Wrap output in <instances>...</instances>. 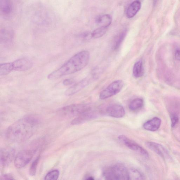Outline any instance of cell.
Instances as JSON below:
<instances>
[{
    "label": "cell",
    "mask_w": 180,
    "mask_h": 180,
    "mask_svg": "<svg viewBox=\"0 0 180 180\" xmlns=\"http://www.w3.org/2000/svg\"><path fill=\"white\" fill-rule=\"evenodd\" d=\"M103 175L107 180H130L128 170L121 163H117L105 168L103 171Z\"/></svg>",
    "instance_id": "3"
},
{
    "label": "cell",
    "mask_w": 180,
    "mask_h": 180,
    "mask_svg": "<svg viewBox=\"0 0 180 180\" xmlns=\"http://www.w3.org/2000/svg\"><path fill=\"white\" fill-rule=\"evenodd\" d=\"M143 104L142 99L139 98L135 99L130 102L129 105V108L132 111H136L141 108Z\"/></svg>",
    "instance_id": "21"
},
{
    "label": "cell",
    "mask_w": 180,
    "mask_h": 180,
    "mask_svg": "<svg viewBox=\"0 0 180 180\" xmlns=\"http://www.w3.org/2000/svg\"><path fill=\"white\" fill-rule=\"evenodd\" d=\"M15 151L14 148H7L1 150V162L2 166H8L14 159Z\"/></svg>",
    "instance_id": "10"
},
{
    "label": "cell",
    "mask_w": 180,
    "mask_h": 180,
    "mask_svg": "<svg viewBox=\"0 0 180 180\" xmlns=\"http://www.w3.org/2000/svg\"><path fill=\"white\" fill-rule=\"evenodd\" d=\"M12 71L24 72L29 70L33 66L32 61L26 58H21L10 62Z\"/></svg>",
    "instance_id": "8"
},
{
    "label": "cell",
    "mask_w": 180,
    "mask_h": 180,
    "mask_svg": "<svg viewBox=\"0 0 180 180\" xmlns=\"http://www.w3.org/2000/svg\"><path fill=\"white\" fill-rule=\"evenodd\" d=\"M171 127L173 128L176 126L179 121V117L177 114L173 113L171 115Z\"/></svg>",
    "instance_id": "27"
},
{
    "label": "cell",
    "mask_w": 180,
    "mask_h": 180,
    "mask_svg": "<svg viewBox=\"0 0 180 180\" xmlns=\"http://www.w3.org/2000/svg\"><path fill=\"white\" fill-rule=\"evenodd\" d=\"M87 180H93L94 179L93 177H89L88 178L86 179Z\"/></svg>",
    "instance_id": "32"
},
{
    "label": "cell",
    "mask_w": 180,
    "mask_h": 180,
    "mask_svg": "<svg viewBox=\"0 0 180 180\" xmlns=\"http://www.w3.org/2000/svg\"><path fill=\"white\" fill-rule=\"evenodd\" d=\"M108 28L99 27L92 32V38L98 39L103 36L106 33Z\"/></svg>",
    "instance_id": "23"
},
{
    "label": "cell",
    "mask_w": 180,
    "mask_h": 180,
    "mask_svg": "<svg viewBox=\"0 0 180 180\" xmlns=\"http://www.w3.org/2000/svg\"><path fill=\"white\" fill-rule=\"evenodd\" d=\"M39 159H40V157H37L31 165L29 172L30 175L33 176L36 174V170H37L38 165L39 164Z\"/></svg>",
    "instance_id": "26"
},
{
    "label": "cell",
    "mask_w": 180,
    "mask_h": 180,
    "mask_svg": "<svg viewBox=\"0 0 180 180\" xmlns=\"http://www.w3.org/2000/svg\"><path fill=\"white\" fill-rule=\"evenodd\" d=\"M14 179L13 178V176L9 174H6L3 175L1 177L0 180H14Z\"/></svg>",
    "instance_id": "29"
},
{
    "label": "cell",
    "mask_w": 180,
    "mask_h": 180,
    "mask_svg": "<svg viewBox=\"0 0 180 180\" xmlns=\"http://www.w3.org/2000/svg\"><path fill=\"white\" fill-rule=\"evenodd\" d=\"M74 80L73 79H66L63 81V84L65 86H68L71 85L74 82Z\"/></svg>",
    "instance_id": "30"
},
{
    "label": "cell",
    "mask_w": 180,
    "mask_h": 180,
    "mask_svg": "<svg viewBox=\"0 0 180 180\" xmlns=\"http://www.w3.org/2000/svg\"><path fill=\"white\" fill-rule=\"evenodd\" d=\"M33 154L34 152L30 150H24L20 152L15 158V166L18 168L24 167L32 159Z\"/></svg>",
    "instance_id": "6"
},
{
    "label": "cell",
    "mask_w": 180,
    "mask_h": 180,
    "mask_svg": "<svg viewBox=\"0 0 180 180\" xmlns=\"http://www.w3.org/2000/svg\"><path fill=\"white\" fill-rule=\"evenodd\" d=\"M141 8V3L139 1H136L132 3L128 6L126 11L127 17L129 19L134 16L140 10Z\"/></svg>",
    "instance_id": "16"
},
{
    "label": "cell",
    "mask_w": 180,
    "mask_h": 180,
    "mask_svg": "<svg viewBox=\"0 0 180 180\" xmlns=\"http://www.w3.org/2000/svg\"><path fill=\"white\" fill-rule=\"evenodd\" d=\"M14 33L12 30L9 29L1 30L0 32V40L3 43H8L12 41Z\"/></svg>",
    "instance_id": "17"
},
{
    "label": "cell",
    "mask_w": 180,
    "mask_h": 180,
    "mask_svg": "<svg viewBox=\"0 0 180 180\" xmlns=\"http://www.w3.org/2000/svg\"><path fill=\"white\" fill-rule=\"evenodd\" d=\"M59 172L58 170H54L48 173L45 176L46 180H56L58 179Z\"/></svg>",
    "instance_id": "25"
},
{
    "label": "cell",
    "mask_w": 180,
    "mask_h": 180,
    "mask_svg": "<svg viewBox=\"0 0 180 180\" xmlns=\"http://www.w3.org/2000/svg\"><path fill=\"white\" fill-rule=\"evenodd\" d=\"M38 120L33 117H25L18 120L6 131V138L16 143L24 141L30 138L35 131Z\"/></svg>",
    "instance_id": "1"
},
{
    "label": "cell",
    "mask_w": 180,
    "mask_h": 180,
    "mask_svg": "<svg viewBox=\"0 0 180 180\" xmlns=\"http://www.w3.org/2000/svg\"><path fill=\"white\" fill-rule=\"evenodd\" d=\"M118 139L122 143H124L130 149L137 152L146 158L149 157V154L144 148L135 141L130 139L124 135H120Z\"/></svg>",
    "instance_id": "7"
},
{
    "label": "cell",
    "mask_w": 180,
    "mask_h": 180,
    "mask_svg": "<svg viewBox=\"0 0 180 180\" xmlns=\"http://www.w3.org/2000/svg\"><path fill=\"white\" fill-rule=\"evenodd\" d=\"M11 72L10 63L1 64L0 65V75L1 76L7 75Z\"/></svg>",
    "instance_id": "24"
},
{
    "label": "cell",
    "mask_w": 180,
    "mask_h": 180,
    "mask_svg": "<svg viewBox=\"0 0 180 180\" xmlns=\"http://www.w3.org/2000/svg\"><path fill=\"white\" fill-rule=\"evenodd\" d=\"M146 145L149 149L155 152L163 159L168 160L171 159V157L167 150L159 143L147 142Z\"/></svg>",
    "instance_id": "9"
},
{
    "label": "cell",
    "mask_w": 180,
    "mask_h": 180,
    "mask_svg": "<svg viewBox=\"0 0 180 180\" xmlns=\"http://www.w3.org/2000/svg\"><path fill=\"white\" fill-rule=\"evenodd\" d=\"M95 116V114L90 110L77 117V118L72 120V124L73 125L80 124L94 118Z\"/></svg>",
    "instance_id": "13"
},
{
    "label": "cell",
    "mask_w": 180,
    "mask_h": 180,
    "mask_svg": "<svg viewBox=\"0 0 180 180\" xmlns=\"http://www.w3.org/2000/svg\"><path fill=\"white\" fill-rule=\"evenodd\" d=\"M90 54L88 51H81L70 58L62 66L48 76L50 80H55L63 76L80 71L88 64Z\"/></svg>",
    "instance_id": "2"
},
{
    "label": "cell",
    "mask_w": 180,
    "mask_h": 180,
    "mask_svg": "<svg viewBox=\"0 0 180 180\" xmlns=\"http://www.w3.org/2000/svg\"><path fill=\"white\" fill-rule=\"evenodd\" d=\"M175 57L177 60L180 61V50H177L175 54Z\"/></svg>",
    "instance_id": "31"
},
{
    "label": "cell",
    "mask_w": 180,
    "mask_h": 180,
    "mask_svg": "<svg viewBox=\"0 0 180 180\" xmlns=\"http://www.w3.org/2000/svg\"><path fill=\"white\" fill-rule=\"evenodd\" d=\"M144 73L143 62L141 61H139L135 63L133 68V75L136 78H139L142 77Z\"/></svg>",
    "instance_id": "20"
},
{
    "label": "cell",
    "mask_w": 180,
    "mask_h": 180,
    "mask_svg": "<svg viewBox=\"0 0 180 180\" xmlns=\"http://www.w3.org/2000/svg\"><path fill=\"white\" fill-rule=\"evenodd\" d=\"M90 77H86L81 80L78 83L74 84V85L69 88L66 91L65 94L67 96H71L77 93L80 91L90 83Z\"/></svg>",
    "instance_id": "11"
},
{
    "label": "cell",
    "mask_w": 180,
    "mask_h": 180,
    "mask_svg": "<svg viewBox=\"0 0 180 180\" xmlns=\"http://www.w3.org/2000/svg\"><path fill=\"white\" fill-rule=\"evenodd\" d=\"M161 124V119L158 117H154L145 123L143 127L145 130L154 132L159 129Z\"/></svg>",
    "instance_id": "14"
},
{
    "label": "cell",
    "mask_w": 180,
    "mask_h": 180,
    "mask_svg": "<svg viewBox=\"0 0 180 180\" xmlns=\"http://www.w3.org/2000/svg\"><path fill=\"white\" fill-rule=\"evenodd\" d=\"M112 19L110 15L105 14L101 16L97 19V25L99 27L108 28L112 23Z\"/></svg>",
    "instance_id": "18"
},
{
    "label": "cell",
    "mask_w": 180,
    "mask_h": 180,
    "mask_svg": "<svg viewBox=\"0 0 180 180\" xmlns=\"http://www.w3.org/2000/svg\"><path fill=\"white\" fill-rule=\"evenodd\" d=\"M127 31L124 30L121 31L116 36L114 39L112 49L116 50L119 48L126 36Z\"/></svg>",
    "instance_id": "19"
},
{
    "label": "cell",
    "mask_w": 180,
    "mask_h": 180,
    "mask_svg": "<svg viewBox=\"0 0 180 180\" xmlns=\"http://www.w3.org/2000/svg\"><path fill=\"white\" fill-rule=\"evenodd\" d=\"M79 37L83 40H88L92 38V33L89 32H84L83 33L79 35Z\"/></svg>",
    "instance_id": "28"
},
{
    "label": "cell",
    "mask_w": 180,
    "mask_h": 180,
    "mask_svg": "<svg viewBox=\"0 0 180 180\" xmlns=\"http://www.w3.org/2000/svg\"><path fill=\"white\" fill-rule=\"evenodd\" d=\"M123 83L121 80L114 81L110 83L104 90L101 92L100 99L105 100L117 94L123 88Z\"/></svg>",
    "instance_id": "5"
},
{
    "label": "cell",
    "mask_w": 180,
    "mask_h": 180,
    "mask_svg": "<svg viewBox=\"0 0 180 180\" xmlns=\"http://www.w3.org/2000/svg\"><path fill=\"white\" fill-rule=\"evenodd\" d=\"M90 110V107L86 105L74 104L63 107L59 110V113L64 117H77Z\"/></svg>",
    "instance_id": "4"
},
{
    "label": "cell",
    "mask_w": 180,
    "mask_h": 180,
    "mask_svg": "<svg viewBox=\"0 0 180 180\" xmlns=\"http://www.w3.org/2000/svg\"><path fill=\"white\" fill-rule=\"evenodd\" d=\"M0 10L3 16L8 17L10 16L12 10L10 0H0Z\"/></svg>",
    "instance_id": "15"
},
{
    "label": "cell",
    "mask_w": 180,
    "mask_h": 180,
    "mask_svg": "<svg viewBox=\"0 0 180 180\" xmlns=\"http://www.w3.org/2000/svg\"><path fill=\"white\" fill-rule=\"evenodd\" d=\"M107 114L113 118H120L123 117L125 114L124 108L121 105L119 104H112L107 107Z\"/></svg>",
    "instance_id": "12"
},
{
    "label": "cell",
    "mask_w": 180,
    "mask_h": 180,
    "mask_svg": "<svg viewBox=\"0 0 180 180\" xmlns=\"http://www.w3.org/2000/svg\"><path fill=\"white\" fill-rule=\"evenodd\" d=\"M130 180H142L144 179V177L141 173L137 170L132 168L129 171Z\"/></svg>",
    "instance_id": "22"
}]
</instances>
